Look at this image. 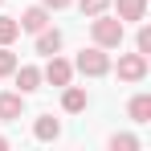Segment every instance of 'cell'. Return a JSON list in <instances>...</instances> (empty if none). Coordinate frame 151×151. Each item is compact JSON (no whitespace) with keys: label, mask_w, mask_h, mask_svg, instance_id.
I'll use <instances>...</instances> for the list:
<instances>
[{"label":"cell","mask_w":151,"mask_h":151,"mask_svg":"<svg viewBox=\"0 0 151 151\" xmlns=\"http://www.w3.org/2000/svg\"><path fill=\"white\" fill-rule=\"evenodd\" d=\"M119 78L123 82H143L147 78V53H123L119 57Z\"/></svg>","instance_id":"3957f363"},{"label":"cell","mask_w":151,"mask_h":151,"mask_svg":"<svg viewBox=\"0 0 151 151\" xmlns=\"http://www.w3.org/2000/svg\"><path fill=\"white\" fill-rule=\"evenodd\" d=\"M17 25L25 29V33H41V29L49 25V8H45V4H33V8H25V12L17 17Z\"/></svg>","instance_id":"5b68a950"},{"label":"cell","mask_w":151,"mask_h":151,"mask_svg":"<svg viewBox=\"0 0 151 151\" xmlns=\"http://www.w3.org/2000/svg\"><path fill=\"white\" fill-rule=\"evenodd\" d=\"M119 4V21H143L147 17V0H114Z\"/></svg>","instance_id":"30bf717a"},{"label":"cell","mask_w":151,"mask_h":151,"mask_svg":"<svg viewBox=\"0 0 151 151\" xmlns=\"http://www.w3.org/2000/svg\"><path fill=\"white\" fill-rule=\"evenodd\" d=\"M90 33H94V45H102V49H119V45H123V37H127L123 21H119V17H106V12L94 17Z\"/></svg>","instance_id":"6da1fadb"},{"label":"cell","mask_w":151,"mask_h":151,"mask_svg":"<svg viewBox=\"0 0 151 151\" xmlns=\"http://www.w3.org/2000/svg\"><path fill=\"white\" fill-rule=\"evenodd\" d=\"M33 135H37L41 143H49V139H57V135H61V123H57L53 114H41V119L33 123Z\"/></svg>","instance_id":"9c48e42d"},{"label":"cell","mask_w":151,"mask_h":151,"mask_svg":"<svg viewBox=\"0 0 151 151\" xmlns=\"http://www.w3.org/2000/svg\"><path fill=\"white\" fill-rule=\"evenodd\" d=\"M135 147H139L135 135H114V139H110V151H135Z\"/></svg>","instance_id":"9a60e30c"},{"label":"cell","mask_w":151,"mask_h":151,"mask_svg":"<svg viewBox=\"0 0 151 151\" xmlns=\"http://www.w3.org/2000/svg\"><path fill=\"white\" fill-rule=\"evenodd\" d=\"M12 74H17V86H21V94H33V90H41V70H37V65H17Z\"/></svg>","instance_id":"52a82bcc"},{"label":"cell","mask_w":151,"mask_h":151,"mask_svg":"<svg viewBox=\"0 0 151 151\" xmlns=\"http://www.w3.org/2000/svg\"><path fill=\"white\" fill-rule=\"evenodd\" d=\"M12 70H17V53L8 49V45H0V78H8Z\"/></svg>","instance_id":"5bb4252c"},{"label":"cell","mask_w":151,"mask_h":151,"mask_svg":"<svg viewBox=\"0 0 151 151\" xmlns=\"http://www.w3.org/2000/svg\"><path fill=\"white\" fill-rule=\"evenodd\" d=\"M135 49H139V53H151V29H147V25L139 29V37H135Z\"/></svg>","instance_id":"e0dca14e"},{"label":"cell","mask_w":151,"mask_h":151,"mask_svg":"<svg viewBox=\"0 0 151 151\" xmlns=\"http://www.w3.org/2000/svg\"><path fill=\"white\" fill-rule=\"evenodd\" d=\"M127 114H131L135 123H151V94H135L131 106H127Z\"/></svg>","instance_id":"7c38bea8"},{"label":"cell","mask_w":151,"mask_h":151,"mask_svg":"<svg viewBox=\"0 0 151 151\" xmlns=\"http://www.w3.org/2000/svg\"><path fill=\"white\" fill-rule=\"evenodd\" d=\"M78 4H82V12H86V17H98V12L110 8V0H78Z\"/></svg>","instance_id":"2e32d148"},{"label":"cell","mask_w":151,"mask_h":151,"mask_svg":"<svg viewBox=\"0 0 151 151\" xmlns=\"http://www.w3.org/2000/svg\"><path fill=\"white\" fill-rule=\"evenodd\" d=\"M21 37V25H17V17H0V45H12Z\"/></svg>","instance_id":"4fadbf2b"},{"label":"cell","mask_w":151,"mask_h":151,"mask_svg":"<svg viewBox=\"0 0 151 151\" xmlns=\"http://www.w3.org/2000/svg\"><path fill=\"white\" fill-rule=\"evenodd\" d=\"M70 0H45V8H65Z\"/></svg>","instance_id":"ac0fdd59"},{"label":"cell","mask_w":151,"mask_h":151,"mask_svg":"<svg viewBox=\"0 0 151 151\" xmlns=\"http://www.w3.org/2000/svg\"><path fill=\"white\" fill-rule=\"evenodd\" d=\"M21 110H25V94H0V123L21 119Z\"/></svg>","instance_id":"ba28073f"},{"label":"cell","mask_w":151,"mask_h":151,"mask_svg":"<svg viewBox=\"0 0 151 151\" xmlns=\"http://www.w3.org/2000/svg\"><path fill=\"white\" fill-rule=\"evenodd\" d=\"M61 49V33H57V29H41V33H37V53H45V57H49V53H57Z\"/></svg>","instance_id":"8fae6325"},{"label":"cell","mask_w":151,"mask_h":151,"mask_svg":"<svg viewBox=\"0 0 151 151\" xmlns=\"http://www.w3.org/2000/svg\"><path fill=\"white\" fill-rule=\"evenodd\" d=\"M4 147H8V139H4V135H0V151H4Z\"/></svg>","instance_id":"d6986e66"},{"label":"cell","mask_w":151,"mask_h":151,"mask_svg":"<svg viewBox=\"0 0 151 151\" xmlns=\"http://www.w3.org/2000/svg\"><path fill=\"white\" fill-rule=\"evenodd\" d=\"M70 78H74V65H70L65 57L49 53V65L41 70V82H49V86H70Z\"/></svg>","instance_id":"277c9868"},{"label":"cell","mask_w":151,"mask_h":151,"mask_svg":"<svg viewBox=\"0 0 151 151\" xmlns=\"http://www.w3.org/2000/svg\"><path fill=\"white\" fill-rule=\"evenodd\" d=\"M74 70H78V74H86V78H102V74H110V57H106L102 45L82 49V53H78V61H74Z\"/></svg>","instance_id":"7a4b0ae2"},{"label":"cell","mask_w":151,"mask_h":151,"mask_svg":"<svg viewBox=\"0 0 151 151\" xmlns=\"http://www.w3.org/2000/svg\"><path fill=\"white\" fill-rule=\"evenodd\" d=\"M86 90L82 86H61V110L65 114H78V110H86Z\"/></svg>","instance_id":"8992f818"}]
</instances>
